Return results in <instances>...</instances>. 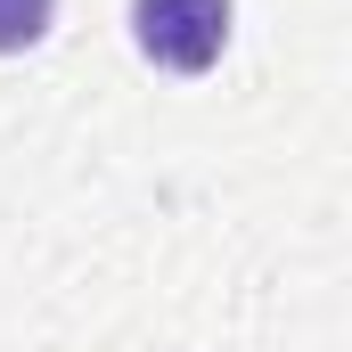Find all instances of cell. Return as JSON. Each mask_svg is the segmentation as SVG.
Segmentation results:
<instances>
[{"mask_svg":"<svg viewBox=\"0 0 352 352\" xmlns=\"http://www.w3.org/2000/svg\"><path fill=\"white\" fill-rule=\"evenodd\" d=\"M131 33L156 66L205 74L230 41V0H131Z\"/></svg>","mask_w":352,"mask_h":352,"instance_id":"6da1fadb","label":"cell"},{"mask_svg":"<svg viewBox=\"0 0 352 352\" xmlns=\"http://www.w3.org/2000/svg\"><path fill=\"white\" fill-rule=\"evenodd\" d=\"M50 8H58V0H0V50H25V41H41Z\"/></svg>","mask_w":352,"mask_h":352,"instance_id":"7a4b0ae2","label":"cell"}]
</instances>
